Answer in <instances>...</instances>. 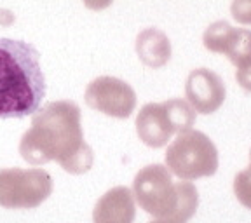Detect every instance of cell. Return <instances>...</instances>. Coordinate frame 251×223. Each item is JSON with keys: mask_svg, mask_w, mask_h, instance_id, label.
<instances>
[{"mask_svg": "<svg viewBox=\"0 0 251 223\" xmlns=\"http://www.w3.org/2000/svg\"><path fill=\"white\" fill-rule=\"evenodd\" d=\"M196 112L187 101L178 98L162 103H147L136 115V133L147 147L161 149L175 133L192 129Z\"/></svg>", "mask_w": 251, "mask_h": 223, "instance_id": "obj_5", "label": "cell"}, {"mask_svg": "<svg viewBox=\"0 0 251 223\" xmlns=\"http://www.w3.org/2000/svg\"><path fill=\"white\" fill-rule=\"evenodd\" d=\"M133 196L140 208L153 218L187 223L197 211L199 192L190 181H173L171 173L162 164H150L136 173Z\"/></svg>", "mask_w": 251, "mask_h": 223, "instance_id": "obj_3", "label": "cell"}, {"mask_svg": "<svg viewBox=\"0 0 251 223\" xmlns=\"http://www.w3.org/2000/svg\"><path fill=\"white\" fill-rule=\"evenodd\" d=\"M230 14L237 23L251 25V0H232Z\"/></svg>", "mask_w": 251, "mask_h": 223, "instance_id": "obj_14", "label": "cell"}, {"mask_svg": "<svg viewBox=\"0 0 251 223\" xmlns=\"http://www.w3.org/2000/svg\"><path fill=\"white\" fill-rule=\"evenodd\" d=\"M14 21V14L9 11H0V25H11Z\"/></svg>", "mask_w": 251, "mask_h": 223, "instance_id": "obj_17", "label": "cell"}, {"mask_svg": "<svg viewBox=\"0 0 251 223\" xmlns=\"http://www.w3.org/2000/svg\"><path fill=\"white\" fill-rule=\"evenodd\" d=\"M136 216L133 190L114 187L98 199L93 209V223H133Z\"/></svg>", "mask_w": 251, "mask_h": 223, "instance_id": "obj_9", "label": "cell"}, {"mask_svg": "<svg viewBox=\"0 0 251 223\" xmlns=\"http://www.w3.org/2000/svg\"><path fill=\"white\" fill-rule=\"evenodd\" d=\"M84 98L89 108L115 119H127L136 108V93L133 87L110 75L91 80Z\"/></svg>", "mask_w": 251, "mask_h": 223, "instance_id": "obj_7", "label": "cell"}, {"mask_svg": "<svg viewBox=\"0 0 251 223\" xmlns=\"http://www.w3.org/2000/svg\"><path fill=\"white\" fill-rule=\"evenodd\" d=\"M225 56L234 63L235 67L239 63L251 58V30L246 28H235V33L228 44Z\"/></svg>", "mask_w": 251, "mask_h": 223, "instance_id": "obj_12", "label": "cell"}, {"mask_svg": "<svg viewBox=\"0 0 251 223\" xmlns=\"http://www.w3.org/2000/svg\"><path fill=\"white\" fill-rule=\"evenodd\" d=\"M80 108L75 101L59 99L44 105L21 136L20 153L31 166L56 161L70 174H84L93 168L94 155L84 140Z\"/></svg>", "mask_w": 251, "mask_h": 223, "instance_id": "obj_1", "label": "cell"}, {"mask_svg": "<svg viewBox=\"0 0 251 223\" xmlns=\"http://www.w3.org/2000/svg\"><path fill=\"white\" fill-rule=\"evenodd\" d=\"M114 0H84V5L91 11H103V9L110 7Z\"/></svg>", "mask_w": 251, "mask_h": 223, "instance_id": "obj_16", "label": "cell"}, {"mask_svg": "<svg viewBox=\"0 0 251 223\" xmlns=\"http://www.w3.org/2000/svg\"><path fill=\"white\" fill-rule=\"evenodd\" d=\"M149 223H176V222H173V220H166V218H157V220L149 222Z\"/></svg>", "mask_w": 251, "mask_h": 223, "instance_id": "obj_18", "label": "cell"}, {"mask_svg": "<svg viewBox=\"0 0 251 223\" xmlns=\"http://www.w3.org/2000/svg\"><path fill=\"white\" fill-rule=\"evenodd\" d=\"M250 157H251V150H250Z\"/></svg>", "mask_w": 251, "mask_h": 223, "instance_id": "obj_19", "label": "cell"}, {"mask_svg": "<svg viewBox=\"0 0 251 223\" xmlns=\"http://www.w3.org/2000/svg\"><path fill=\"white\" fill-rule=\"evenodd\" d=\"M225 82L218 74L208 68H196L188 74L185 96L196 114H215L225 101Z\"/></svg>", "mask_w": 251, "mask_h": 223, "instance_id": "obj_8", "label": "cell"}, {"mask_svg": "<svg viewBox=\"0 0 251 223\" xmlns=\"http://www.w3.org/2000/svg\"><path fill=\"white\" fill-rule=\"evenodd\" d=\"M234 33H235V28L230 23H227L225 20L215 21V23L209 25L206 28V31H204L202 44L208 51L216 52V54H225Z\"/></svg>", "mask_w": 251, "mask_h": 223, "instance_id": "obj_11", "label": "cell"}, {"mask_svg": "<svg viewBox=\"0 0 251 223\" xmlns=\"http://www.w3.org/2000/svg\"><path fill=\"white\" fill-rule=\"evenodd\" d=\"M52 194V178L40 168L0 169V208L35 209Z\"/></svg>", "mask_w": 251, "mask_h": 223, "instance_id": "obj_6", "label": "cell"}, {"mask_svg": "<svg viewBox=\"0 0 251 223\" xmlns=\"http://www.w3.org/2000/svg\"><path fill=\"white\" fill-rule=\"evenodd\" d=\"M235 80H237V84H239L244 91L251 93V58L237 65V70H235Z\"/></svg>", "mask_w": 251, "mask_h": 223, "instance_id": "obj_15", "label": "cell"}, {"mask_svg": "<svg viewBox=\"0 0 251 223\" xmlns=\"http://www.w3.org/2000/svg\"><path fill=\"white\" fill-rule=\"evenodd\" d=\"M166 168L180 180L213 176L218 169V150L209 136L197 129L178 133L166 150Z\"/></svg>", "mask_w": 251, "mask_h": 223, "instance_id": "obj_4", "label": "cell"}, {"mask_svg": "<svg viewBox=\"0 0 251 223\" xmlns=\"http://www.w3.org/2000/svg\"><path fill=\"white\" fill-rule=\"evenodd\" d=\"M234 194L244 208L251 209V157H250V166L235 174Z\"/></svg>", "mask_w": 251, "mask_h": 223, "instance_id": "obj_13", "label": "cell"}, {"mask_svg": "<svg viewBox=\"0 0 251 223\" xmlns=\"http://www.w3.org/2000/svg\"><path fill=\"white\" fill-rule=\"evenodd\" d=\"M46 96L40 54L23 40L0 39V119L35 114Z\"/></svg>", "mask_w": 251, "mask_h": 223, "instance_id": "obj_2", "label": "cell"}, {"mask_svg": "<svg viewBox=\"0 0 251 223\" xmlns=\"http://www.w3.org/2000/svg\"><path fill=\"white\" fill-rule=\"evenodd\" d=\"M136 54L149 68H161L171 59L169 37L159 28H145L136 37Z\"/></svg>", "mask_w": 251, "mask_h": 223, "instance_id": "obj_10", "label": "cell"}]
</instances>
